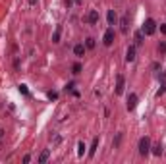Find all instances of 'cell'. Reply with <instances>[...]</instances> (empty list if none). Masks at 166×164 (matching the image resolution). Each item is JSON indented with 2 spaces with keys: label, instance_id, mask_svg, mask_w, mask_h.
Here are the masks:
<instances>
[{
  "label": "cell",
  "instance_id": "6da1fadb",
  "mask_svg": "<svg viewBox=\"0 0 166 164\" xmlns=\"http://www.w3.org/2000/svg\"><path fill=\"white\" fill-rule=\"evenodd\" d=\"M149 153H151V139L149 137H141V141H139V154L147 157Z\"/></svg>",
  "mask_w": 166,
  "mask_h": 164
},
{
  "label": "cell",
  "instance_id": "7a4b0ae2",
  "mask_svg": "<svg viewBox=\"0 0 166 164\" xmlns=\"http://www.w3.org/2000/svg\"><path fill=\"white\" fill-rule=\"evenodd\" d=\"M143 35H153V33L156 31V23H155V19H145V23H143Z\"/></svg>",
  "mask_w": 166,
  "mask_h": 164
},
{
  "label": "cell",
  "instance_id": "3957f363",
  "mask_svg": "<svg viewBox=\"0 0 166 164\" xmlns=\"http://www.w3.org/2000/svg\"><path fill=\"white\" fill-rule=\"evenodd\" d=\"M103 43L106 44V47H110V44L114 43V27H108V29L104 31V37H103Z\"/></svg>",
  "mask_w": 166,
  "mask_h": 164
},
{
  "label": "cell",
  "instance_id": "277c9868",
  "mask_svg": "<svg viewBox=\"0 0 166 164\" xmlns=\"http://www.w3.org/2000/svg\"><path fill=\"white\" fill-rule=\"evenodd\" d=\"M124 87H125L124 75H118V77H116V95H122V93H124Z\"/></svg>",
  "mask_w": 166,
  "mask_h": 164
},
{
  "label": "cell",
  "instance_id": "5b68a950",
  "mask_svg": "<svg viewBox=\"0 0 166 164\" xmlns=\"http://www.w3.org/2000/svg\"><path fill=\"white\" fill-rule=\"evenodd\" d=\"M135 106H137V95L131 93V95L128 97V110L131 112V110H135Z\"/></svg>",
  "mask_w": 166,
  "mask_h": 164
},
{
  "label": "cell",
  "instance_id": "8992f818",
  "mask_svg": "<svg viewBox=\"0 0 166 164\" xmlns=\"http://www.w3.org/2000/svg\"><path fill=\"white\" fill-rule=\"evenodd\" d=\"M87 21L91 23V25H95V23L99 21V12H97V10H91V12L87 14Z\"/></svg>",
  "mask_w": 166,
  "mask_h": 164
},
{
  "label": "cell",
  "instance_id": "52a82bcc",
  "mask_svg": "<svg viewBox=\"0 0 166 164\" xmlns=\"http://www.w3.org/2000/svg\"><path fill=\"white\" fill-rule=\"evenodd\" d=\"M125 60H128V62H133V60H135V47H129L128 48V52H125Z\"/></svg>",
  "mask_w": 166,
  "mask_h": 164
},
{
  "label": "cell",
  "instance_id": "ba28073f",
  "mask_svg": "<svg viewBox=\"0 0 166 164\" xmlns=\"http://www.w3.org/2000/svg\"><path fill=\"white\" fill-rule=\"evenodd\" d=\"M60 35H62V25H58L54 29V35H52V43H60Z\"/></svg>",
  "mask_w": 166,
  "mask_h": 164
},
{
  "label": "cell",
  "instance_id": "9c48e42d",
  "mask_svg": "<svg viewBox=\"0 0 166 164\" xmlns=\"http://www.w3.org/2000/svg\"><path fill=\"white\" fill-rule=\"evenodd\" d=\"M74 54L75 56H83L85 54V47H83V44H75V47H74Z\"/></svg>",
  "mask_w": 166,
  "mask_h": 164
},
{
  "label": "cell",
  "instance_id": "30bf717a",
  "mask_svg": "<svg viewBox=\"0 0 166 164\" xmlns=\"http://www.w3.org/2000/svg\"><path fill=\"white\" fill-rule=\"evenodd\" d=\"M97 147H99V137L93 139V145H91V149H89V157H93V154L97 153Z\"/></svg>",
  "mask_w": 166,
  "mask_h": 164
},
{
  "label": "cell",
  "instance_id": "8fae6325",
  "mask_svg": "<svg viewBox=\"0 0 166 164\" xmlns=\"http://www.w3.org/2000/svg\"><path fill=\"white\" fill-rule=\"evenodd\" d=\"M106 19H108V23H110V25H114V21H116V14H114V10H108Z\"/></svg>",
  "mask_w": 166,
  "mask_h": 164
},
{
  "label": "cell",
  "instance_id": "7c38bea8",
  "mask_svg": "<svg viewBox=\"0 0 166 164\" xmlns=\"http://www.w3.org/2000/svg\"><path fill=\"white\" fill-rule=\"evenodd\" d=\"M48 157H50V151H43V153H41V157H39V162L44 164V162L48 160Z\"/></svg>",
  "mask_w": 166,
  "mask_h": 164
},
{
  "label": "cell",
  "instance_id": "4fadbf2b",
  "mask_svg": "<svg viewBox=\"0 0 166 164\" xmlns=\"http://www.w3.org/2000/svg\"><path fill=\"white\" fill-rule=\"evenodd\" d=\"M120 25H122V33H128V16H124V18H122Z\"/></svg>",
  "mask_w": 166,
  "mask_h": 164
},
{
  "label": "cell",
  "instance_id": "5bb4252c",
  "mask_svg": "<svg viewBox=\"0 0 166 164\" xmlns=\"http://www.w3.org/2000/svg\"><path fill=\"white\" fill-rule=\"evenodd\" d=\"M83 153H85V143L79 141L77 143V154H79V157H83Z\"/></svg>",
  "mask_w": 166,
  "mask_h": 164
},
{
  "label": "cell",
  "instance_id": "9a60e30c",
  "mask_svg": "<svg viewBox=\"0 0 166 164\" xmlns=\"http://www.w3.org/2000/svg\"><path fill=\"white\" fill-rule=\"evenodd\" d=\"M143 43V31H137L135 33V44H141Z\"/></svg>",
  "mask_w": 166,
  "mask_h": 164
},
{
  "label": "cell",
  "instance_id": "2e32d148",
  "mask_svg": "<svg viewBox=\"0 0 166 164\" xmlns=\"http://www.w3.org/2000/svg\"><path fill=\"white\" fill-rule=\"evenodd\" d=\"M85 48H95V39H91V37H89V39L85 41Z\"/></svg>",
  "mask_w": 166,
  "mask_h": 164
},
{
  "label": "cell",
  "instance_id": "e0dca14e",
  "mask_svg": "<svg viewBox=\"0 0 166 164\" xmlns=\"http://www.w3.org/2000/svg\"><path fill=\"white\" fill-rule=\"evenodd\" d=\"M160 153H162V147H160V143H159V145H155V147H153V154L160 157Z\"/></svg>",
  "mask_w": 166,
  "mask_h": 164
},
{
  "label": "cell",
  "instance_id": "ac0fdd59",
  "mask_svg": "<svg viewBox=\"0 0 166 164\" xmlns=\"http://www.w3.org/2000/svg\"><path fill=\"white\" fill-rule=\"evenodd\" d=\"M72 72H74V73H79V72H81V64H74V66H72Z\"/></svg>",
  "mask_w": 166,
  "mask_h": 164
},
{
  "label": "cell",
  "instance_id": "d6986e66",
  "mask_svg": "<svg viewBox=\"0 0 166 164\" xmlns=\"http://www.w3.org/2000/svg\"><path fill=\"white\" fill-rule=\"evenodd\" d=\"M19 93H21V95H27V93H29L27 85H19Z\"/></svg>",
  "mask_w": 166,
  "mask_h": 164
},
{
  "label": "cell",
  "instance_id": "ffe728a7",
  "mask_svg": "<svg viewBox=\"0 0 166 164\" xmlns=\"http://www.w3.org/2000/svg\"><path fill=\"white\" fill-rule=\"evenodd\" d=\"M48 98H50V100H56V98H58V93H54V91H48Z\"/></svg>",
  "mask_w": 166,
  "mask_h": 164
},
{
  "label": "cell",
  "instance_id": "44dd1931",
  "mask_svg": "<svg viewBox=\"0 0 166 164\" xmlns=\"http://www.w3.org/2000/svg\"><path fill=\"white\" fill-rule=\"evenodd\" d=\"M120 141H122V133H118V137H116V141H114V147H118Z\"/></svg>",
  "mask_w": 166,
  "mask_h": 164
},
{
  "label": "cell",
  "instance_id": "7402d4cb",
  "mask_svg": "<svg viewBox=\"0 0 166 164\" xmlns=\"http://www.w3.org/2000/svg\"><path fill=\"white\" fill-rule=\"evenodd\" d=\"M160 33H166V23H162V25H160Z\"/></svg>",
  "mask_w": 166,
  "mask_h": 164
},
{
  "label": "cell",
  "instance_id": "603a6c76",
  "mask_svg": "<svg viewBox=\"0 0 166 164\" xmlns=\"http://www.w3.org/2000/svg\"><path fill=\"white\" fill-rule=\"evenodd\" d=\"M74 2H75V4H81V0H74Z\"/></svg>",
  "mask_w": 166,
  "mask_h": 164
},
{
  "label": "cell",
  "instance_id": "cb8c5ba5",
  "mask_svg": "<svg viewBox=\"0 0 166 164\" xmlns=\"http://www.w3.org/2000/svg\"><path fill=\"white\" fill-rule=\"evenodd\" d=\"M2 133H4V131H2V129H0V137H2Z\"/></svg>",
  "mask_w": 166,
  "mask_h": 164
}]
</instances>
